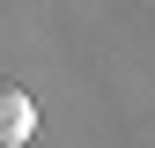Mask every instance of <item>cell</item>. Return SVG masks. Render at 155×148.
I'll list each match as a JSON object with an SVG mask.
<instances>
[{
	"label": "cell",
	"instance_id": "6da1fadb",
	"mask_svg": "<svg viewBox=\"0 0 155 148\" xmlns=\"http://www.w3.org/2000/svg\"><path fill=\"white\" fill-rule=\"evenodd\" d=\"M30 133H37V104H30V89L0 82V148H22Z\"/></svg>",
	"mask_w": 155,
	"mask_h": 148
}]
</instances>
